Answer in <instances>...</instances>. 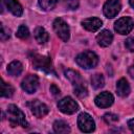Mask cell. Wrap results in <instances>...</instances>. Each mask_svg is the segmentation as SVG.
Wrapping results in <instances>:
<instances>
[{
  "label": "cell",
  "mask_w": 134,
  "mask_h": 134,
  "mask_svg": "<svg viewBox=\"0 0 134 134\" xmlns=\"http://www.w3.org/2000/svg\"><path fill=\"white\" fill-rule=\"evenodd\" d=\"M76 63L79 66L85 69H90L93 68L97 65L98 63V57L93 52V51H84L77 54L75 59Z\"/></svg>",
  "instance_id": "1"
},
{
  "label": "cell",
  "mask_w": 134,
  "mask_h": 134,
  "mask_svg": "<svg viewBox=\"0 0 134 134\" xmlns=\"http://www.w3.org/2000/svg\"><path fill=\"white\" fill-rule=\"evenodd\" d=\"M30 61H31L34 67H36L37 69H40L47 73H50V72L54 73L53 68H52V63H51V60L49 57L41 55L38 53H32L30 55Z\"/></svg>",
  "instance_id": "2"
},
{
  "label": "cell",
  "mask_w": 134,
  "mask_h": 134,
  "mask_svg": "<svg viewBox=\"0 0 134 134\" xmlns=\"http://www.w3.org/2000/svg\"><path fill=\"white\" fill-rule=\"evenodd\" d=\"M7 117L13 126H22L27 127L28 124L25 119V114L16 106V105H9L7 108Z\"/></svg>",
  "instance_id": "3"
},
{
  "label": "cell",
  "mask_w": 134,
  "mask_h": 134,
  "mask_svg": "<svg viewBox=\"0 0 134 134\" xmlns=\"http://www.w3.org/2000/svg\"><path fill=\"white\" fill-rule=\"evenodd\" d=\"M53 29L55 31V34L58 35V37L63 40L64 42H67L70 38V29L68 24L61 18H57L53 21Z\"/></svg>",
  "instance_id": "4"
},
{
  "label": "cell",
  "mask_w": 134,
  "mask_h": 134,
  "mask_svg": "<svg viewBox=\"0 0 134 134\" xmlns=\"http://www.w3.org/2000/svg\"><path fill=\"white\" fill-rule=\"evenodd\" d=\"M58 108L61 112H63L65 114H72L79 110V106H77L76 102L70 96H66V97L62 98L61 100H59Z\"/></svg>",
  "instance_id": "5"
},
{
  "label": "cell",
  "mask_w": 134,
  "mask_h": 134,
  "mask_svg": "<svg viewBox=\"0 0 134 134\" xmlns=\"http://www.w3.org/2000/svg\"><path fill=\"white\" fill-rule=\"evenodd\" d=\"M134 27V21L130 17H122L118 19L114 24V29L119 35L129 34Z\"/></svg>",
  "instance_id": "6"
},
{
  "label": "cell",
  "mask_w": 134,
  "mask_h": 134,
  "mask_svg": "<svg viewBox=\"0 0 134 134\" xmlns=\"http://www.w3.org/2000/svg\"><path fill=\"white\" fill-rule=\"evenodd\" d=\"M77 125H79L80 130L83 132H86V133L92 132L95 129V122L88 113H81L79 115Z\"/></svg>",
  "instance_id": "7"
},
{
  "label": "cell",
  "mask_w": 134,
  "mask_h": 134,
  "mask_svg": "<svg viewBox=\"0 0 134 134\" xmlns=\"http://www.w3.org/2000/svg\"><path fill=\"white\" fill-rule=\"evenodd\" d=\"M27 106L29 107L31 113H32L36 117H39V118L44 117V116L48 113V111H49L48 107H47L44 103L40 102L39 99H32V100L28 102V103H27Z\"/></svg>",
  "instance_id": "8"
},
{
  "label": "cell",
  "mask_w": 134,
  "mask_h": 134,
  "mask_svg": "<svg viewBox=\"0 0 134 134\" xmlns=\"http://www.w3.org/2000/svg\"><path fill=\"white\" fill-rule=\"evenodd\" d=\"M121 4L119 0H107L104 4V15L107 18H114L120 10Z\"/></svg>",
  "instance_id": "9"
},
{
  "label": "cell",
  "mask_w": 134,
  "mask_h": 134,
  "mask_svg": "<svg viewBox=\"0 0 134 134\" xmlns=\"http://www.w3.org/2000/svg\"><path fill=\"white\" fill-rule=\"evenodd\" d=\"M38 86H39V79L35 74H28L21 83L22 89L29 94L35 93L38 89Z\"/></svg>",
  "instance_id": "10"
},
{
  "label": "cell",
  "mask_w": 134,
  "mask_h": 134,
  "mask_svg": "<svg viewBox=\"0 0 134 134\" xmlns=\"http://www.w3.org/2000/svg\"><path fill=\"white\" fill-rule=\"evenodd\" d=\"M95 105L99 108H107V107H110L113 102H114V97L113 95L108 92V91H104V92H100L98 95H96L95 99Z\"/></svg>",
  "instance_id": "11"
},
{
  "label": "cell",
  "mask_w": 134,
  "mask_h": 134,
  "mask_svg": "<svg viewBox=\"0 0 134 134\" xmlns=\"http://www.w3.org/2000/svg\"><path fill=\"white\" fill-rule=\"evenodd\" d=\"M1 3L5 5L6 8L16 17H20L23 13V8L17 0H1Z\"/></svg>",
  "instance_id": "12"
},
{
  "label": "cell",
  "mask_w": 134,
  "mask_h": 134,
  "mask_svg": "<svg viewBox=\"0 0 134 134\" xmlns=\"http://www.w3.org/2000/svg\"><path fill=\"white\" fill-rule=\"evenodd\" d=\"M103 22L100 19L96 18V17H92V18H87L85 20L82 21V25L85 29L89 30V31H96L100 28Z\"/></svg>",
  "instance_id": "13"
},
{
  "label": "cell",
  "mask_w": 134,
  "mask_h": 134,
  "mask_svg": "<svg viewBox=\"0 0 134 134\" xmlns=\"http://www.w3.org/2000/svg\"><path fill=\"white\" fill-rule=\"evenodd\" d=\"M112 40H113V35H112V32L110 30H107V29L100 31L96 36V41H97L98 45L102 46V47L109 46L112 43Z\"/></svg>",
  "instance_id": "14"
},
{
  "label": "cell",
  "mask_w": 134,
  "mask_h": 134,
  "mask_svg": "<svg viewBox=\"0 0 134 134\" xmlns=\"http://www.w3.org/2000/svg\"><path fill=\"white\" fill-rule=\"evenodd\" d=\"M116 91H117V94L121 97H126L129 95L130 93V86H129V83L126 79H120L117 81L116 83Z\"/></svg>",
  "instance_id": "15"
},
{
  "label": "cell",
  "mask_w": 134,
  "mask_h": 134,
  "mask_svg": "<svg viewBox=\"0 0 134 134\" xmlns=\"http://www.w3.org/2000/svg\"><path fill=\"white\" fill-rule=\"evenodd\" d=\"M65 76L71 82V84L74 86H79L81 84H84L83 83V80L81 77V74L75 71V70H72V69H67L65 70Z\"/></svg>",
  "instance_id": "16"
},
{
  "label": "cell",
  "mask_w": 134,
  "mask_h": 134,
  "mask_svg": "<svg viewBox=\"0 0 134 134\" xmlns=\"http://www.w3.org/2000/svg\"><path fill=\"white\" fill-rule=\"evenodd\" d=\"M22 70H23V66L19 61H13L7 66V72L13 76L20 75Z\"/></svg>",
  "instance_id": "17"
},
{
  "label": "cell",
  "mask_w": 134,
  "mask_h": 134,
  "mask_svg": "<svg viewBox=\"0 0 134 134\" xmlns=\"http://www.w3.org/2000/svg\"><path fill=\"white\" fill-rule=\"evenodd\" d=\"M35 38H36L38 43L44 44V43H46L48 41L49 36H48V32L45 30V28L39 26V27H37L35 29Z\"/></svg>",
  "instance_id": "18"
},
{
  "label": "cell",
  "mask_w": 134,
  "mask_h": 134,
  "mask_svg": "<svg viewBox=\"0 0 134 134\" xmlns=\"http://www.w3.org/2000/svg\"><path fill=\"white\" fill-rule=\"evenodd\" d=\"M53 130L55 133H60V134H66L70 132V128L68 124L65 122L64 120H55L53 122Z\"/></svg>",
  "instance_id": "19"
},
{
  "label": "cell",
  "mask_w": 134,
  "mask_h": 134,
  "mask_svg": "<svg viewBox=\"0 0 134 134\" xmlns=\"http://www.w3.org/2000/svg\"><path fill=\"white\" fill-rule=\"evenodd\" d=\"M91 85L95 89H99V88L104 87V85H105L104 76L102 74H99V73H96V74L92 75L91 76Z\"/></svg>",
  "instance_id": "20"
},
{
  "label": "cell",
  "mask_w": 134,
  "mask_h": 134,
  "mask_svg": "<svg viewBox=\"0 0 134 134\" xmlns=\"http://www.w3.org/2000/svg\"><path fill=\"white\" fill-rule=\"evenodd\" d=\"M14 94V88L10 84L5 83L3 80H1V95L4 97H10Z\"/></svg>",
  "instance_id": "21"
},
{
  "label": "cell",
  "mask_w": 134,
  "mask_h": 134,
  "mask_svg": "<svg viewBox=\"0 0 134 134\" xmlns=\"http://www.w3.org/2000/svg\"><path fill=\"white\" fill-rule=\"evenodd\" d=\"M58 1L59 0H39V4L44 10H51L55 7Z\"/></svg>",
  "instance_id": "22"
},
{
  "label": "cell",
  "mask_w": 134,
  "mask_h": 134,
  "mask_svg": "<svg viewBox=\"0 0 134 134\" xmlns=\"http://www.w3.org/2000/svg\"><path fill=\"white\" fill-rule=\"evenodd\" d=\"M74 93L76 94L77 97L83 98V97L87 96L88 91H87V88L85 87V85L84 84H81L79 86H74Z\"/></svg>",
  "instance_id": "23"
},
{
  "label": "cell",
  "mask_w": 134,
  "mask_h": 134,
  "mask_svg": "<svg viewBox=\"0 0 134 134\" xmlns=\"http://www.w3.org/2000/svg\"><path fill=\"white\" fill-rule=\"evenodd\" d=\"M16 35L20 39H27L29 37V30H28V28L25 25H20Z\"/></svg>",
  "instance_id": "24"
},
{
  "label": "cell",
  "mask_w": 134,
  "mask_h": 134,
  "mask_svg": "<svg viewBox=\"0 0 134 134\" xmlns=\"http://www.w3.org/2000/svg\"><path fill=\"white\" fill-rule=\"evenodd\" d=\"M104 120L109 124V125H112L114 122H116L118 120V116L116 114H113V113H106L104 115Z\"/></svg>",
  "instance_id": "25"
},
{
  "label": "cell",
  "mask_w": 134,
  "mask_h": 134,
  "mask_svg": "<svg viewBox=\"0 0 134 134\" xmlns=\"http://www.w3.org/2000/svg\"><path fill=\"white\" fill-rule=\"evenodd\" d=\"M63 4L68 9H76L79 6L77 0H63Z\"/></svg>",
  "instance_id": "26"
},
{
  "label": "cell",
  "mask_w": 134,
  "mask_h": 134,
  "mask_svg": "<svg viewBox=\"0 0 134 134\" xmlns=\"http://www.w3.org/2000/svg\"><path fill=\"white\" fill-rule=\"evenodd\" d=\"M9 30L3 25V24H1V31H0V39L2 40V41H5V40H7L8 38H9Z\"/></svg>",
  "instance_id": "27"
},
{
  "label": "cell",
  "mask_w": 134,
  "mask_h": 134,
  "mask_svg": "<svg viewBox=\"0 0 134 134\" xmlns=\"http://www.w3.org/2000/svg\"><path fill=\"white\" fill-rule=\"evenodd\" d=\"M125 46L129 51L134 52V38H128L125 41Z\"/></svg>",
  "instance_id": "28"
},
{
  "label": "cell",
  "mask_w": 134,
  "mask_h": 134,
  "mask_svg": "<svg viewBox=\"0 0 134 134\" xmlns=\"http://www.w3.org/2000/svg\"><path fill=\"white\" fill-rule=\"evenodd\" d=\"M50 92H51L54 96H57V95L60 94V89H59L55 85H51V86H50Z\"/></svg>",
  "instance_id": "29"
},
{
  "label": "cell",
  "mask_w": 134,
  "mask_h": 134,
  "mask_svg": "<svg viewBox=\"0 0 134 134\" xmlns=\"http://www.w3.org/2000/svg\"><path fill=\"white\" fill-rule=\"evenodd\" d=\"M128 127H129V129L134 133V118H133V119H130V120L128 121Z\"/></svg>",
  "instance_id": "30"
},
{
  "label": "cell",
  "mask_w": 134,
  "mask_h": 134,
  "mask_svg": "<svg viewBox=\"0 0 134 134\" xmlns=\"http://www.w3.org/2000/svg\"><path fill=\"white\" fill-rule=\"evenodd\" d=\"M129 74L131 75V77L134 79V63L132 64V66L129 68Z\"/></svg>",
  "instance_id": "31"
},
{
  "label": "cell",
  "mask_w": 134,
  "mask_h": 134,
  "mask_svg": "<svg viewBox=\"0 0 134 134\" xmlns=\"http://www.w3.org/2000/svg\"><path fill=\"white\" fill-rule=\"evenodd\" d=\"M129 3H130V5L134 8V0H129Z\"/></svg>",
  "instance_id": "32"
}]
</instances>
